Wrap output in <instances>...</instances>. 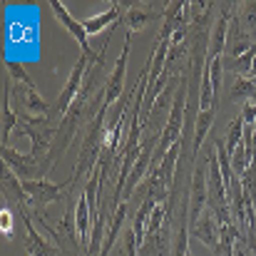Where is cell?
Wrapping results in <instances>:
<instances>
[{"mask_svg":"<svg viewBox=\"0 0 256 256\" xmlns=\"http://www.w3.org/2000/svg\"><path fill=\"white\" fill-rule=\"evenodd\" d=\"M110 110L107 107H100V112L90 120L85 132V140H82V147H80V154H78V164L72 172V182H78L82 174H92V170L97 167L100 157H102V147H104V114Z\"/></svg>","mask_w":256,"mask_h":256,"instance_id":"obj_1","label":"cell"},{"mask_svg":"<svg viewBox=\"0 0 256 256\" xmlns=\"http://www.w3.org/2000/svg\"><path fill=\"white\" fill-rule=\"evenodd\" d=\"M20 124V132L25 137H30V144H32V157L42 164L52 150V142H55V134H58V124L50 122V117H32V114H20L18 120ZM45 172V170H42Z\"/></svg>","mask_w":256,"mask_h":256,"instance_id":"obj_2","label":"cell"},{"mask_svg":"<svg viewBox=\"0 0 256 256\" xmlns=\"http://www.w3.org/2000/svg\"><path fill=\"white\" fill-rule=\"evenodd\" d=\"M206 176H209V152L194 160L192 189H189V232L202 219L204 206H206Z\"/></svg>","mask_w":256,"mask_h":256,"instance_id":"obj_3","label":"cell"},{"mask_svg":"<svg viewBox=\"0 0 256 256\" xmlns=\"http://www.w3.org/2000/svg\"><path fill=\"white\" fill-rule=\"evenodd\" d=\"M72 186H75L72 179H68L65 184H52L50 179L22 182V189H25V194L30 199V206H35V209H42V206H48V204H52V202H58L62 196H70Z\"/></svg>","mask_w":256,"mask_h":256,"instance_id":"obj_4","label":"cell"},{"mask_svg":"<svg viewBox=\"0 0 256 256\" xmlns=\"http://www.w3.org/2000/svg\"><path fill=\"white\" fill-rule=\"evenodd\" d=\"M50 8H52V12H55V18L70 30V35L78 40V45H80V50H82V55H85L90 62H94L97 68H102L104 62H102V55L100 52H94L92 50V45H90V40H87V30L82 28V22L80 20H75L70 12H68V8L60 2V0H50Z\"/></svg>","mask_w":256,"mask_h":256,"instance_id":"obj_5","label":"cell"},{"mask_svg":"<svg viewBox=\"0 0 256 256\" xmlns=\"http://www.w3.org/2000/svg\"><path fill=\"white\" fill-rule=\"evenodd\" d=\"M234 8H236V2H224V5L219 8V18H216V22L212 25L209 50H206V60H204V62H212V60H216V58H222V55L226 52V38H229V25H232Z\"/></svg>","mask_w":256,"mask_h":256,"instance_id":"obj_6","label":"cell"},{"mask_svg":"<svg viewBox=\"0 0 256 256\" xmlns=\"http://www.w3.org/2000/svg\"><path fill=\"white\" fill-rule=\"evenodd\" d=\"M130 50H132V32H127V38H124V45H122V52H120V58H117V62H114V70H112V75H110V80H107V85H104V102H102V107H112V104H117L120 102V97L124 94V65H127V58H130Z\"/></svg>","mask_w":256,"mask_h":256,"instance_id":"obj_7","label":"cell"},{"mask_svg":"<svg viewBox=\"0 0 256 256\" xmlns=\"http://www.w3.org/2000/svg\"><path fill=\"white\" fill-rule=\"evenodd\" d=\"M2 164L12 172L20 182H30V179H45L42 164L32 157V154H20L12 147H2Z\"/></svg>","mask_w":256,"mask_h":256,"instance_id":"obj_8","label":"cell"},{"mask_svg":"<svg viewBox=\"0 0 256 256\" xmlns=\"http://www.w3.org/2000/svg\"><path fill=\"white\" fill-rule=\"evenodd\" d=\"M87 65H90V60H87L85 55H80V60L75 62V68H72V72H70L68 82H65L62 92H60V97H58V102H55V114L65 117V114H68V110L72 107V102L78 100L80 90H82V85H85V72L90 70Z\"/></svg>","mask_w":256,"mask_h":256,"instance_id":"obj_9","label":"cell"},{"mask_svg":"<svg viewBox=\"0 0 256 256\" xmlns=\"http://www.w3.org/2000/svg\"><path fill=\"white\" fill-rule=\"evenodd\" d=\"M18 214H20L22 226H25V234H28V239H25V252H28V254L30 256H65L60 252L58 244H50L48 239H42V236L38 234L35 222H32V214H30L28 206H25V209H18Z\"/></svg>","mask_w":256,"mask_h":256,"instance_id":"obj_10","label":"cell"},{"mask_svg":"<svg viewBox=\"0 0 256 256\" xmlns=\"http://www.w3.org/2000/svg\"><path fill=\"white\" fill-rule=\"evenodd\" d=\"M12 92H15V97L20 100V107H22L25 114H32V117H50V114H52L50 104L40 97L38 87L15 85V82H12Z\"/></svg>","mask_w":256,"mask_h":256,"instance_id":"obj_11","label":"cell"},{"mask_svg":"<svg viewBox=\"0 0 256 256\" xmlns=\"http://www.w3.org/2000/svg\"><path fill=\"white\" fill-rule=\"evenodd\" d=\"M194 239H199L202 244H206L212 252L219 246V224H216V216H214V212L212 209H206L204 214H202V219L192 226V232H189Z\"/></svg>","mask_w":256,"mask_h":256,"instance_id":"obj_12","label":"cell"},{"mask_svg":"<svg viewBox=\"0 0 256 256\" xmlns=\"http://www.w3.org/2000/svg\"><path fill=\"white\" fill-rule=\"evenodd\" d=\"M164 18V10H144V8H137V5H127V12L122 15L124 25H127V32H140L142 28H147L150 22Z\"/></svg>","mask_w":256,"mask_h":256,"instance_id":"obj_13","label":"cell"},{"mask_svg":"<svg viewBox=\"0 0 256 256\" xmlns=\"http://www.w3.org/2000/svg\"><path fill=\"white\" fill-rule=\"evenodd\" d=\"M10 92H12V80L10 75H5V82H2V147H10V132L18 127V114L12 112L10 107Z\"/></svg>","mask_w":256,"mask_h":256,"instance_id":"obj_14","label":"cell"},{"mask_svg":"<svg viewBox=\"0 0 256 256\" xmlns=\"http://www.w3.org/2000/svg\"><path fill=\"white\" fill-rule=\"evenodd\" d=\"M122 15V5L120 2H112L104 12H100V15H94V18H87L82 20V28L87 30V35H97V32H102L104 28H112L114 22H117V18Z\"/></svg>","mask_w":256,"mask_h":256,"instance_id":"obj_15","label":"cell"},{"mask_svg":"<svg viewBox=\"0 0 256 256\" xmlns=\"http://www.w3.org/2000/svg\"><path fill=\"white\" fill-rule=\"evenodd\" d=\"M254 58H256V45L239 55V58H229V55H222V62H224V72H234L236 78H249L252 75V68H254Z\"/></svg>","mask_w":256,"mask_h":256,"instance_id":"obj_16","label":"cell"},{"mask_svg":"<svg viewBox=\"0 0 256 256\" xmlns=\"http://www.w3.org/2000/svg\"><path fill=\"white\" fill-rule=\"evenodd\" d=\"M124 219H127V202H122V204L114 209L112 222H110V234H107V239H104V244H102V252H100V256L110 254V249L114 246V242H117V236H120V229L124 226Z\"/></svg>","mask_w":256,"mask_h":256,"instance_id":"obj_17","label":"cell"},{"mask_svg":"<svg viewBox=\"0 0 256 256\" xmlns=\"http://www.w3.org/2000/svg\"><path fill=\"white\" fill-rule=\"evenodd\" d=\"M256 100V80L254 78H236L229 90V102H252Z\"/></svg>","mask_w":256,"mask_h":256,"instance_id":"obj_18","label":"cell"},{"mask_svg":"<svg viewBox=\"0 0 256 256\" xmlns=\"http://www.w3.org/2000/svg\"><path fill=\"white\" fill-rule=\"evenodd\" d=\"M242 140H244V120L236 117V120L229 124V132H226V140H224V147H226V154H229V157H232L234 150L242 144Z\"/></svg>","mask_w":256,"mask_h":256,"instance_id":"obj_19","label":"cell"},{"mask_svg":"<svg viewBox=\"0 0 256 256\" xmlns=\"http://www.w3.org/2000/svg\"><path fill=\"white\" fill-rule=\"evenodd\" d=\"M0 232H2V236L8 242L15 239V214H12L10 206H2L0 209Z\"/></svg>","mask_w":256,"mask_h":256,"instance_id":"obj_20","label":"cell"},{"mask_svg":"<svg viewBox=\"0 0 256 256\" xmlns=\"http://www.w3.org/2000/svg\"><path fill=\"white\" fill-rule=\"evenodd\" d=\"M8 75H10V80L15 82V85H28V87H35L32 82V78L18 65V62H8Z\"/></svg>","mask_w":256,"mask_h":256,"instance_id":"obj_21","label":"cell"},{"mask_svg":"<svg viewBox=\"0 0 256 256\" xmlns=\"http://www.w3.org/2000/svg\"><path fill=\"white\" fill-rule=\"evenodd\" d=\"M122 249V256H140V244H137V236H134V232L132 229H127L124 232V236H122V244H120Z\"/></svg>","mask_w":256,"mask_h":256,"instance_id":"obj_22","label":"cell"},{"mask_svg":"<svg viewBox=\"0 0 256 256\" xmlns=\"http://www.w3.org/2000/svg\"><path fill=\"white\" fill-rule=\"evenodd\" d=\"M242 184H244V192L252 196V202H254V209H256V160L252 162V167L246 170V174L242 176Z\"/></svg>","mask_w":256,"mask_h":256,"instance_id":"obj_23","label":"cell"},{"mask_svg":"<svg viewBox=\"0 0 256 256\" xmlns=\"http://www.w3.org/2000/svg\"><path fill=\"white\" fill-rule=\"evenodd\" d=\"M239 117L244 120V124H254L256 122V100L244 102V107H242V114H239Z\"/></svg>","mask_w":256,"mask_h":256,"instance_id":"obj_24","label":"cell"},{"mask_svg":"<svg viewBox=\"0 0 256 256\" xmlns=\"http://www.w3.org/2000/svg\"><path fill=\"white\" fill-rule=\"evenodd\" d=\"M246 252H252L256 256V229L246 232Z\"/></svg>","mask_w":256,"mask_h":256,"instance_id":"obj_25","label":"cell"},{"mask_svg":"<svg viewBox=\"0 0 256 256\" xmlns=\"http://www.w3.org/2000/svg\"><path fill=\"white\" fill-rule=\"evenodd\" d=\"M249 78H254L256 80V58H254V68H252V75H249Z\"/></svg>","mask_w":256,"mask_h":256,"instance_id":"obj_26","label":"cell"},{"mask_svg":"<svg viewBox=\"0 0 256 256\" xmlns=\"http://www.w3.org/2000/svg\"><path fill=\"white\" fill-rule=\"evenodd\" d=\"M184 256H192V252H186V254H184Z\"/></svg>","mask_w":256,"mask_h":256,"instance_id":"obj_27","label":"cell"}]
</instances>
